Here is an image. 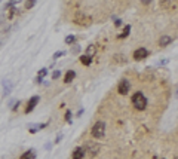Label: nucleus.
Instances as JSON below:
<instances>
[{
	"instance_id": "nucleus-13",
	"label": "nucleus",
	"mask_w": 178,
	"mask_h": 159,
	"mask_svg": "<svg viewBox=\"0 0 178 159\" xmlns=\"http://www.w3.org/2000/svg\"><path fill=\"white\" fill-rule=\"evenodd\" d=\"M80 63H82L83 65H91L92 58H91V57H88V55H82V57H80Z\"/></svg>"
},
{
	"instance_id": "nucleus-24",
	"label": "nucleus",
	"mask_w": 178,
	"mask_h": 159,
	"mask_svg": "<svg viewBox=\"0 0 178 159\" xmlns=\"http://www.w3.org/2000/svg\"><path fill=\"white\" fill-rule=\"evenodd\" d=\"M174 159H178V158H174Z\"/></svg>"
},
{
	"instance_id": "nucleus-18",
	"label": "nucleus",
	"mask_w": 178,
	"mask_h": 159,
	"mask_svg": "<svg viewBox=\"0 0 178 159\" xmlns=\"http://www.w3.org/2000/svg\"><path fill=\"white\" fill-rule=\"evenodd\" d=\"M46 73H48V70H46V69H42L40 71H39V77H42V79H43V77L46 76Z\"/></svg>"
},
{
	"instance_id": "nucleus-16",
	"label": "nucleus",
	"mask_w": 178,
	"mask_h": 159,
	"mask_svg": "<svg viewBox=\"0 0 178 159\" xmlns=\"http://www.w3.org/2000/svg\"><path fill=\"white\" fill-rule=\"evenodd\" d=\"M74 42H76V36H73V34L65 37V45H73Z\"/></svg>"
},
{
	"instance_id": "nucleus-3",
	"label": "nucleus",
	"mask_w": 178,
	"mask_h": 159,
	"mask_svg": "<svg viewBox=\"0 0 178 159\" xmlns=\"http://www.w3.org/2000/svg\"><path fill=\"white\" fill-rule=\"evenodd\" d=\"M92 22V18L89 15H85L83 12H76L74 14V24H79V25H83V27H86V25H91Z\"/></svg>"
},
{
	"instance_id": "nucleus-23",
	"label": "nucleus",
	"mask_w": 178,
	"mask_h": 159,
	"mask_svg": "<svg viewBox=\"0 0 178 159\" xmlns=\"http://www.w3.org/2000/svg\"><path fill=\"white\" fill-rule=\"evenodd\" d=\"M79 49H80V48H79V46H73V54H76V52H79Z\"/></svg>"
},
{
	"instance_id": "nucleus-15",
	"label": "nucleus",
	"mask_w": 178,
	"mask_h": 159,
	"mask_svg": "<svg viewBox=\"0 0 178 159\" xmlns=\"http://www.w3.org/2000/svg\"><path fill=\"white\" fill-rule=\"evenodd\" d=\"M129 31H131V25H126V27H125V30H123V33H122V34H119L117 37H119V39L128 37V36H129Z\"/></svg>"
},
{
	"instance_id": "nucleus-14",
	"label": "nucleus",
	"mask_w": 178,
	"mask_h": 159,
	"mask_svg": "<svg viewBox=\"0 0 178 159\" xmlns=\"http://www.w3.org/2000/svg\"><path fill=\"white\" fill-rule=\"evenodd\" d=\"M3 88H5V95L11 94V89H12V85L9 83V80H5L3 82Z\"/></svg>"
},
{
	"instance_id": "nucleus-21",
	"label": "nucleus",
	"mask_w": 178,
	"mask_h": 159,
	"mask_svg": "<svg viewBox=\"0 0 178 159\" xmlns=\"http://www.w3.org/2000/svg\"><path fill=\"white\" fill-rule=\"evenodd\" d=\"M59 76H61V73H59L58 70H56V71H54V73H52V79H58Z\"/></svg>"
},
{
	"instance_id": "nucleus-17",
	"label": "nucleus",
	"mask_w": 178,
	"mask_h": 159,
	"mask_svg": "<svg viewBox=\"0 0 178 159\" xmlns=\"http://www.w3.org/2000/svg\"><path fill=\"white\" fill-rule=\"evenodd\" d=\"M64 54H65L64 51H58V52H55V54H54V59H56V58H59V57H62Z\"/></svg>"
},
{
	"instance_id": "nucleus-12",
	"label": "nucleus",
	"mask_w": 178,
	"mask_h": 159,
	"mask_svg": "<svg viewBox=\"0 0 178 159\" xmlns=\"http://www.w3.org/2000/svg\"><path fill=\"white\" fill-rule=\"evenodd\" d=\"M95 52H97V46L95 45H89L88 46V48H86V54H85V55H88V57H94L95 55Z\"/></svg>"
},
{
	"instance_id": "nucleus-19",
	"label": "nucleus",
	"mask_w": 178,
	"mask_h": 159,
	"mask_svg": "<svg viewBox=\"0 0 178 159\" xmlns=\"http://www.w3.org/2000/svg\"><path fill=\"white\" fill-rule=\"evenodd\" d=\"M65 121H67V122H71V111H65Z\"/></svg>"
},
{
	"instance_id": "nucleus-6",
	"label": "nucleus",
	"mask_w": 178,
	"mask_h": 159,
	"mask_svg": "<svg viewBox=\"0 0 178 159\" xmlns=\"http://www.w3.org/2000/svg\"><path fill=\"white\" fill-rule=\"evenodd\" d=\"M146 57H148V51L146 48H138L135 52H134V59L135 61H141Z\"/></svg>"
},
{
	"instance_id": "nucleus-20",
	"label": "nucleus",
	"mask_w": 178,
	"mask_h": 159,
	"mask_svg": "<svg viewBox=\"0 0 178 159\" xmlns=\"http://www.w3.org/2000/svg\"><path fill=\"white\" fill-rule=\"evenodd\" d=\"M36 5V2H25V9H30Z\"/></svg>"
},
{
	"instance_id": "nucleus-2",
	"label": "nucleus",
	"mask_w": 178,
	"mask_h": 159,
	"mask_svg": "<svg viewBox=\"0 0 178 159\" xmlns=\"http://www.w3.org/2000/svg\"><path fill=\"white\" fill-rule=\"evenodd\" d=\"M91 134H92V137H94V138H101V137H104V134H105V123H104L102 121H98L94 127H92Z\"/></svg>"
},
{
	"instance_id": "nucleus-22",
	"label": "nucleus",
	"mask_w": 178,
	"mask_h": 159,
	"mask_svg": "<svg viewBox=\"0 0 178 159\" xmlns=\"http://www.w3.org/2000/svg\"><path fill=\"white\" fill-rule=\"evenodd\" d=\"M15 5H16V2H9L8 5H6V9H9V8H14Z\"/></svg>"
},
{
	"instance_id": "nucleus-8",
	"label": "nucleus",
	"mask_w": 178,
	"mask_h": 159,
	"mask_svg": "<svg viewBox=\"0 0 178 159\" xmlns=\"http://www.w3.org/2000/svg\"><path fill=\"white\" fill-rule=\"evenodd\" d=\"M169 43H172V37L168 36V34L160 36V39H159V45H160V46H168Z\"/></svg>"
},
{
	"instance_id": "nucleus-9",
	"label": "nucleus",
	"mask_w": 178,
	"mask_h": 159,
	"mask_svg": "<svg viewBox=\"0 0 178 159\" xmlns=\"http://www.w3.org/2000/svg\"><path fill=\"white\" fill-rule=\"evenodd\" d=\"M74 77H76V71L74 70H68L67 73H65V76H64V83H70L71 80H74Z\"/></svg>"
},
{
	"instance_id": "nucleus-7",
	"label": "nucleus",
	"mask_w": 178,
	"mask_h": 159,
	"mask_svg": "<svg viewBox=\"0 0 178 159\" xmlns=\"http://www.w3.org/2000/svg\"><path fill=\"white\" fill-rule=\"evenodd\" d=\"M39 103V97L37 95H34V97H31L30 100H28V103H27V107H25V113H30V111H33L34 110V107H36V104Z\"/></svg>"
},
{
	"instance_id": "nucleus-5",
	"label": "nucleus",
	"mask_w": 178,
	"mask_h": 159,
	"mask_svg": "<svg viewBox=\"0 0 178 159\" xmlns=\"http://www.w3.org/2000/svg\"><path fill=\"white\" fill-rule=\"evenodd\" d=\"M129 89H131V83H129V80H126V79L120 80V83L117 85V92L120 95H126L129 92Z\"/></svg>"
},
{
	"instance_id": "nucleus-1",
	"label": "nucleus",
	"mask_w": 178,
	"mask_h": 159,
	"mask_svg": "<svg viewBox=\"0 0 178 159\" xmlns=\"http://www.w3.org/2000/svg\"><path fill=\"white\" fill-rule=\"evenodd\" d=\"M132 104L137 110H144L147 107V98L144 97L143 92H135L132 95Z\"/></svg>"
},
{
	"instance_id": "nucleus-4",
	"label": "nucleus",
	"mask_w": 178,
	"mask_h": 159,
	"mask_svg": "<svg viewBox=\"0 0 178 159\" xmlns=\"http://www.w3.org/2000/svg\"><path fill=\"white\" fill-rule=\"evenodd\" d=\"M100 149H101V147H100V144H98V143H94V141L86 143V144H85V147H83L85 153H88L89 158L97 156V155H98V152H100Z\"/></svg>"
},
{
	"instance_id": "nucleus-10",
	"label": "nucleus",
	"mask_w": 178,
	"mask_h": 159,
	"mask_svg": "<svg viewBox=\"0 0 178 159\" xmlns=\"http://www.w3.org/2000/svg\"><path fill=\"white\" fill-rule=\"evenodd\" d=\"M83 156H85L83 147H76L73 150V159H83Z\"/></svg>"
},
{
	"instance_id": "nucleus-11",
	"label": "nucleus",
	"mask_w": 178,
	"mask_h": 159,
	"mask_svg": "<svg viewBox=\"0 0 178 159\" xmlns=\"http://www.w3.org/2000/svg\"><path fill=\"white\" fill-rule=\"evenodd\" d=\"M36 158V152L34 150H27L19 156V159H34Z\"/></svg>"
}]
</instances>
